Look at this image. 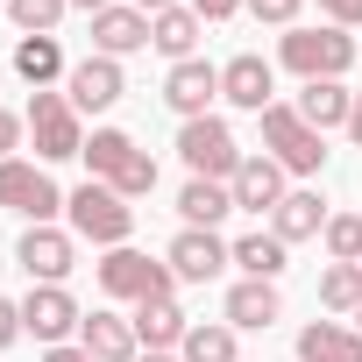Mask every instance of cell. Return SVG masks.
I'll return each mask as SVG.
<instances>
[{"mask_svg":"<svg viewBox=\"0 0 362 362\" xmlns=\"http://www.w3.org/2000/svg\"><path fill=\"white\" fill-rule=\"evenodd\" d=\"M64 221H71V235L93 242L100 256H107V249H128V235H135V206H128L114 185H100V177H86L78 192H64Z\"/></svg>","mask_w":362,"mask_h":362,"instance_id":"1","label":"cell"},{"mask_svg":"<svg viewBox=\"0 0 362 362\" xmlns=\"http://www.w3.org/2000/svg\"><path fill=\"white\" fill-rule=\"evenodd\" d=\"M93 277H100V291H107V298H121V305L177 298V270H170L163 256H142V249H107V256L93 263Z\"/></svg>","mask_w":362,"mask_h":362,"instance_id":"2","label":"cell"},{"mask_svg":"<svg viewBox=\"0 0 362 362\" xmlns=\"http://www.w3.org/2000/svg\"><path fill=\"white\" fill-rule=\"evenodd\" d=\"M277 64L298 71L305 86H313V78H341V71L355 64V36L334 29V22H320V29H284V36H277Z\"/></svg>","mask_w":362,"mask_h":362,"instance_id":"3","label":"cell"},{"mask_svg":"<svg viewBox=\"0 0 362 362\" xmlns=\"http://www.w3.org/2000/svg\"><path fill=\"white\" fill-rule=\"evenodd\" d=\"M0 214H15L29 228H50L64 214V192H57V177L29 156H0Z\"/></svg>","mask_w":362,"mask_h":362,"instance_id":"4","label":"cell"},{"mask_svg":"<svg viewBox=\"0 0 362 362\" xmlns=\"http://www.w3.org/2000/svg\"><path fill=\"white\" fill-rule=\"evenodd\" d=\"M29 135H36V163H71L86 156V114L64 93H29Z\"/></svg>","mask_w":362,"mask_h":362,"instance_id":"5","label":"cell"},{"mask_svg":"<svg viewBox=\"0 0 362 362\" xmlns=\"http://www.w3.org/2000/svg\"><path fill=\"white\" fill-rule=\"evenodd\" d=\"M256 121H263V156H277L291 177H313V170H327V135H313V128H305V121H298L284 100H277V107H263Z\"/></svg>","mask_w":362,"mask_h":362,"instance_id":"6","label":"cell"},{"mask_svg":"<svg viewBox=\"0 0 362 362\" xmlns=\"http://www.w3.org/2000/svg\"><path fill=\"white\" fill-rule=\"evenodd\" d=\"M177 156H185L192 177H221V185L242 170V142H235V128L221 114H199V121L177 128Z\"/></svg>","mask_w":362,"mask_h":362,"instance_id":"7","label":"cell"},{"mask_svg":"<svg viewBox=\"0 0 362 362\" xmlns=\"http://www.w3.org/2000/svg\"><path fill=\"white\" fill-rule=\"evenodd\" d=\"M15 263L29 270V284H64L71 277V263H78V235L71 228H22V242H15Z\"/></svg>","mask_w":362,"mask_h":362,"instance_id":"8","label":"cell"},{"mask_svg":"<svg viewBox=\"0 0 362 362\" xmlns=\"http://www.w3.org/2000/svg\"><path fill=\"white\" fill-rule=\"evenodd\" d=\"M78 327H86V313H78V298H71L64 284H29V298H22V334H36L43 348H64Z\"/></svg>","mask_w":362,"mask_h":362,"instance_id":"9","label":"cell"},{"mask_svg":"<svg viewBox=\"0 0 362 362\" xmlns=\"http://www.w3.org/2000/svg\"><path fill=\"white\" fill-rule=\"evenodd\" d=\"M163 263L177 270V284H214L235 263V242H221L214 228H177V242L163 249Z\"/></svg>","mask_w":362,"mask_h":362,"instance_id":"10","label":"cell"},{"mask_svg":"<svg viewBox=\"0 0 362 362\" xmlns=\"http://www.w3.org/2000/svg\"><path fill=\"white\" fill-rule=\"evenodd\" d=\"M214 100H221V64H206V57L170 64V78H163V107H170L177 121H199Z\"/></svg>","mask_w":362,"mask_h":362,"instance_id":"11","label":"cell"},{"mask_svg":"<svg viewBox=\"0 0 362 362\" xmlns=\"http://www.w3.org/2000/svg\"><path fill=\"white\" fill-rule=\"evenodd\" d=\"M284 177H291V170H284L277 156H242V170L228 177L235 214H277V206H284V192H291Z\"/></svg>","mask_w":362,"mask_h":362,"instance_id":"12","label":"cell"},{"mask_svg":"<svg viewBox=\"0 0 362 362\" xmlns=\"http://www.w3.org/2000/svg\"><path fill=\"white\" fill-rule=\"evenodd\" d=\"M121 93H128V78H121L114 57H78V64L64 71V100H71L78 114H107Z\"/></svg>","mask_w":362,"mask_h":362,"instance_id":"13","label":"cell"},{"mask_svg":"<svg viewBox=\"0 0 362 362\" xmlns=\"http://www.w3.org/2000/svg\"><path fill=\"white\" fill-rule=\"evenodd\" d=\"M221 100L242 107V114H263V107H277V71H270L256 50H242V57L221 64Z\"/></svg>","mask_w":362,"mask_h":362,"instance_id":"14","label":"cell"},{"mask_svg":"<svg viewBox=\"0 0 362 362\" xmlns=\"http://www.w3.org/2000/svg\"><path fill=\"white\" fill-rule=\"evenodd\" d=\"M221 320H228L235 334H263V327H277V320H284V298H277V284H263V277H242V284H228V305H221Z\"/></svg>","mask_w":362,"mask_h":362,"instance_id":"15","label":"cell"},{"mask_svg":"<svg viewBox=\"0 0 362 362\" xmlns=\"http://www.w3.org/2000/svg\"><path fill=\"white\" fill-rule=\"evenodd\" d=\"M135 50H149V15L142 8H121V0H114V8L107 15H93V57H135Z\"/></svg>","mask_w":362,"mask_h":362,"instance_id":"16","label":"cell"},{"mask_svg":"<svg viewBox=\"0 0 362 362\" xmlns=\"http://www.w3.org/2000/svg\"><path fill=\"white\" fill-rule=\"evenodd\" d=\"M78 348L93 355V362H135L142 355V341H135V320L128 313H86V327H78Z\"/></svg>","mask_w":362,"mask_h":362,"instance_id":"17","label":"cell"},{"mask_svg":"<svg viewBox=\"0 0 362 362\" xmlns=\"http://www.w3.org/2000/svg\"><path fill=\"white\" fill-rule=\"evenodd\" d=\"M291 114H298L313 135H327V128H348V114H355V93H348L341 78H313V86H298Z\"/></svg>","mask_w":362,"mask_h":362,"instance_id":"18","label":"cell"},{"mask_svg":"<svg viewBox=\"0 0 362 362\" xmlns=\"http://www.w3.org/2000/svg\"><path fill=\"white\" fill-rule=\"evenodd\" d=\"M199 36H206V22L192 15V0H177V8L149 15V50H163L170 64H185V57L199 50Z\"/></svg>","mask_w":362,"mask_h":362,"instance_id":"19","label":"cell"},{"mask_svg":"<svg viewBox=\"0 0 362 362\" xmlns=\"http://www.w3.org/2000/svg\"><path fill=\"white\" fill-rule=\"evenodd\" d=\"M128 320H135V341H142V348H163V355L185 348V334H192V320H185L177 298H149V305H135Z\"/></svg>","mask_w":362,"mask_h":362,"instance_id":"20","label":"cell"},{"mask_svg":"<svg viewBox=\"0 0 362 362\" xmlns=\"http://www.w3.org/2000/svg\"><path fill=\"white\" fill-rule=\"evenodd\" d=\"M270 235H277V242H313V235H327V199H320L313 185L284 192V206L270 214Z\"/></svg>","mask_w":362,"mask_h":362,"instance_id":"21","label":"cell"},{"mask_svg":"<svg viewBox=\"0 0 362 362\" xmlns=\"http://www.w3.org/2000/svg\"><path fill=\"white\" fill-rule=\"evenodd\" d=\"M298 362H362V334L341 320H313L298 327Z\"/></svg>","mask_w":362,"mask_h":362,"instance_id":"22","label":"cell"},{"mask_svg":"<svg viewBox=\"0 0 362 362\" xmlns=\"http://www.w3.org/2000/svg\"><path fill=\"white\" fill-rule=\"evenodd\" d=\"M177 214H185V228H221L235 214V192L221 185V177H185V192H177Z\"/></svg>","mask_w":362,"mask_h":362,"instance_id":"23","label":"cell"},{"mask_svg":"<svg viewBox=\"0 0 362 362\" xmlns=\"http://www.w3.org/2000/svg\"><path fill=\"white\" fill-rule=\"evenodd\" d=\"M71 64H64V50H57V36H22L15 43V78L29 86V93H43L50 78H64Z\"/></svg>","mask_w":362,"mask_h":362,"instance_id":"24","label":"cell"},{"mask_svg":"<svg viewBox=\"0 0 362 362\" xmlns=\"http://www.w3.org/2000/svg\"><path fill=\"white\" fill-rule=\"evenodd\" d=\"M177 362H242V334H235L228 320H192Z\"/></svg>","mask_w":362,"mask_h":362,"instance_id":"25","label":"cell"},{"mask_svg":"<svg viewBox=\"0 0 362 362\" xmlns=\"http://www.w3.org/2000/svg\"><path fill=\"white\" fill-rule=\"evenodd\" d=\"M284 263H291V242H277V235H263V228L235 242V270H242V277L277 284V277H284Z\"/></svg>","mask_w":362,"mask_h":362,"instance_id":"26","label":"cell"},{"mask_svg":"<svg viewBox=\"0 0 362 362\" xmlns=\"http://www.w3.org/2000/svg\"><path fill=\"white\" fill-rule=\"evenodd\" d=\"M128 163H135V135H121V128H93L86 135V170L100 177V185H114Z\"/></svg>","mask_w":362,"mask_h":362,"instance_id":"27","label":"cell"},{"mask_svg":"<svg viewBox=\"0 0 362 362\" xmlns=\"http://www.w3.org/2000/svg\"><path fill=\"white\" fill-rule=\"evenodd\" d=\"M320 305L327 313H362V263H327L320 270Z\"/></svg>","mask_w":362,"mask_h":362,"instance_id":"28","label":"cell"},{"mask_svg":"<svg viewBox=\"0 0 362 362\" xmlns=\"http://www.w3.org/2000/svg\"><path fill=\"white\" fill-rule=\"evenodd\" d=\"M64 15H71V0H8V22L22 36H57Z\"/></svg>","mask_w":362,"mask_h":362,"instance_id":"29","label":"cell"},{"mask_svg":"<svg viewBox=\"0 0 362 362\" xmlns=\"http://www.w3.org/2000/svg\"><path fill=\"white\" fill-rule=\"evenodd\" d=\"M327 256L334 263H362V214H327Z\"/></svg>","mask_w":362,"mask_h":362,"instance_id":"30","label":"cell"},{"mask_svg":"<svg viewBox=\"0 0 362 362\" xmlns=\"http://www.w3.org/2000/svg\"><path fill=\"white\" fill-rule=\"evenodd\" d=\"M114 192H121V199H149V192H156V156H149V149H135V163L114 177Z\"/></svg>","mask_w":362,"mask_h":362,"instance_id":"31","label":"cell"},{"mask_svg":"<svg viewBox=\"0 0 362 362\" xmlns=\"http://www.w3.org/2000/svg\"><path fill=\"white\" fill-rule=\"evenodd\" d=\"M242 8H249L256 22H270V29H298V8H305V0H242Z\"/></svg>","mask_w":362,"mask_h":362,"instance_id":"32","label":"cell"},{"mask_svg":"<svg viewBox=\"0 0 362 362\" xmlns=\"http://www.w3.org/2000/svg\"><path fill=\"white\" fill-rule=\"evenodd\" d=\"M22 128H29V114L0 107V156H15V149H22Z\"/></svg>","mask_w":362,"mask_h":362,"instance_id":"33","label":"cell"},{"mask_svg":"<svg viewBox=\"0 0 362 362\" xmlns=\"http://www.w3.org/2000/svg\"><path fill=\"white\" fill-rule=\"evenodd\" d=\"M15 341H22V305H15V298H0V355H8Z\"/></svg>","mask_w":362,"mask_h":362,"instance_id":"34","label":"cell"},{"mask_svg":"<svg viewBox=\"0 0 362 362\" xmlns=\"http://www.w3.org/2000/svg\"><path fill=\"white\" fill-rule=\"evenodd\" d=\"M320 15H327L334 29H355V22H362V0H320Z\"/></svg>","mask_w":362,"mask_h":362,"instance_id":"35","label":"cell"},{"mask_svg":"<svg viewBox=\"0 0 362 362\" xmlns=\"http://www.w3.org/2000/svg\"><path fill=\"white\" fill-rule=\"evenodd\" d=\"M192 15H199V22H235L242 0H192Z\"/></svg>","mask_w":362,"mask_h":362,"instance_id":"36","label":"cell"},{"mask_svg":"<svg viewBox=\"0 0 362 362\" xmlns=\"http://www.w3.org/2000/svg\"><path fill=\"white\" fill-rule=\"evenodd\" d=\"M43 362H93L86 348H43Z\"/></svg>","mask_w":362,"mask_h":362,"instance_id":"37","label":"cell"},{"mask_svg":"<svg viewBox=\"0 0 362 362\" xmlns=\"http://www.w3.org/2000/svg\"><path fill=\"white\" fill-rule=\"evenodd\" d=\"M348 142L362 149V93H355V114H348Z\"/></svg>","mask_w":362,"mask_h":362,"instance_id":"38","label":"cell"},{"mask_svg":"<svg viewBox=\"0 0 362 362\" xmlns=\"http://www.w3.org/2000/svg\"><path fill=\"white\" fill-rule=\"evenodd\" d=\"M128 8H142V15H163V8H177V0H128Z\"/></svg>","mask_w":362,"mask_h":362,"instance_id":"39","label":"cell"},{"mask_svg":"<svg viewBox=\"0 0 362 362\" xmlns=\"http://www.w3.org/2000/svg\"><path fill=\"white\" fill-rule=\"evenodd\" d=\"M71 8H78V15H107V8H114V0H71Z\"/></svg>","mask_w":362,"mask_h":362,"instance_id":"40","label":"cell"},{"mask_svg":"<svg viewBox=\"0 0 362 362\" xmlns=\"http://www.w3.org/2000/svg\"><path fill=\"white\" fill-rule=\"evenodd\" d=\"M135 362H177V355H163V348H149V355H135Z\"/></svg>","mask_w":362,"mask_h":362,"instance_id":"41","label":"cell"},{"mask_svg":"<svg viewBox=\"0 0 362 362\" xmlns=\"http://www.w3.org/2000/svg\"><path fill=\"white\" fill-rule=\"evenodd\" d=\"M355 334H362V313H355Z\"/></svg>","mask_w":362,"mask_h":362,"instance_id":"42","label":"cell"},{"mask_svg":"<svg viewBox=\"0 0 362 362\" xmlns=\"http://www.w3.org/2000/svg\"><path fill=\"white\" fill-rule=\"evenodd\" d=\"M0 8H8V0H0Z\"/></svg>","mask_w":362,"mask_h":362,"instance_id":"43","label":"cell"}]
</instances>
